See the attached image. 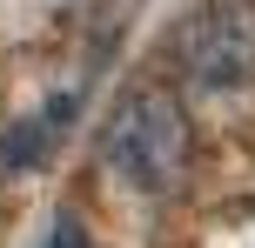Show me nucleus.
Here are the masks:
<instances>
[{
  "label": "nucleus",
  "instance_id": "obj_2",
  "mask_svg": "<svg viewBox=\"0 0 255 248\" xmlns=\"http://www.w3.org/2000/svg\"><path fill=\"white\" fill-rule=\"evenodd\" d=\"M175 61L202 94L255 81V0H202L175 34Z\"/></svg>",
  "mask_w": 255,
  "mask_h": 248
},
{
  "label": "nucleus",
  "instance_id": "obj_4",
  "mask_svg": "<svg viewBox=\"0 0 255 248\" xmlns=\"http://www.w3.org/2000/svg\"><path fill=\"white\" fill-rule=\"evenodd\" d=\"M40 248H94V242L81 235V222H74V215H61V222H54V235L40 242Z\"/></svg>",
  "mask_w": 255,
  "mask_h": 248
},
{
  "label": "nucleus",
  "instance_id": "obj_3",
  "mask_svg": "<svg viewBox=\"0 0 255 248\" xmlns=\"http://www.w3.org/2000/svg\"><path fill=\"white\" fill-rule=\"evenodd\" d=\"M81 114V101L74 94H54L40 114H20L7 134H0V174H27V168H40V161L61 148V134H67V121Z\"/></svg>",
  "mask_w": 255,
  "mask_h": 248
},
{
  "label": "nucleus",
  "instance_id": "obj_1",
  "mask_svg": "<svg viewBox=\"0 0 255 248\" xmlns=\"http://www.w3.org/2000/svg\"><path fill=\"white\" fill-rule=\"evenodd\" d=\"M101 161L134 195H154V201L181 195V181L195 168V128H188L181 94L161 87V81L128 87L101 121Z\"/></svg>",
  "mask_w": 255,
  "mask_h": 248
}]
</instances>
